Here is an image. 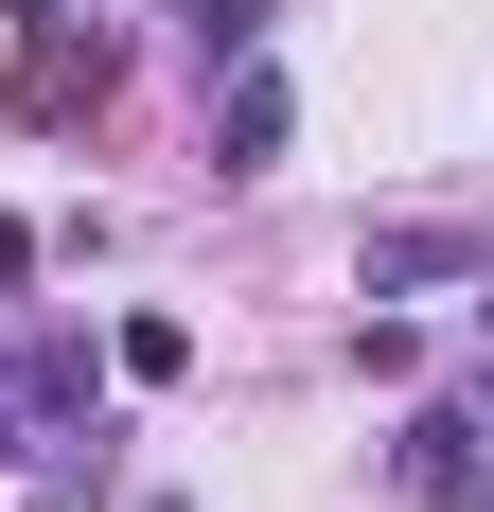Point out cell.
I'll list each match as a JSON object with an SVG mask.
<instances>
[{"instance_id":"cell-1","label":"cell","mask_w":494,"mask_h":512,"mask_svg":"<svg viewBox=\"0 0 494 512\" xmlns=\"http://www.w3.org/2000/svg\"><path fill=\"white\" fill-rule=\"evenodd\" d=\"M406 495H424V512H494V407H424V424H406Z\"/></svg>"},{"instance_id":"cell-2","label":"cell","mask_w":494,"mask_h":512,"mask_svg":"<svg viewBox=\"0 0 494 512\" xmlns=\"http://www.w3.org/2000/svg\"><path fill=\"white\" fill-rule=\"evenodd\" d=\"M477 265H494V230L406 212V230H371V248H353V283H371V301H424V283H477Z\"/></svg>"},{"instance_id":"cell-3","label":"cell","mask_w":494,"mask_h":512,"mask_svg":"<svg viewBox=\"0 0 494 512\" xmlns=\"http://www.w3.org/2000/svg\"><path fill=\"white\" fill-rule=\"evenodd\" d=\"M283 159V71L265 53H230V106H212V177H265Z\"/></svg>"},{"instance_id":"cell-4","label":"cell","mask_w":494,"mask_h":512,"mask_svg":"<svg viewBox=\"0 0 494 512\" xmlns=\"http://www.w3.org/2000/svg\"><path fill=\"white\" fill-rule=\"evenodd\" d=\"M195 18V53H265V0H177Z\"/></svg>"},{"instance_id":"cell-5","label":"cell","mask_w":494,"mask_h":512,"mask_svg":"<svg viewBox=\"0 0 494 512\" xmlns=\"http://www.w3.org/2000/svg\"><path fill=\"white\" fill-rule=\"evenodd\" d=\"M0 283H36V230H18V212H0Z\"/></svg>"},{"instance_id":"cell-6","label":"cell","mask_w":494,"mask_h":512,"mask_svg":"<svg viewBox=\"0 0 494 512\" xmlns=\"http://www.w3.org/2000/svg\"><path fill=\"white\" fill-rule=\"evenodd\" d=\"M18 424H36V407H18V371H0V442H18Z\"/></svg>"},{"instance_id":"cell-7","label":"cell","mask_w":494,"mask_h":512,"mask_svg":"<svg viewBox=\"0 0 494 512\" xmlns=\"http://www.w3.org/2000/svg\"><path fill=\"white\" fill-rule=\"evenodd\" d=\"M0 18H53V0H0Z\"/></svg>"}]
</instances>
